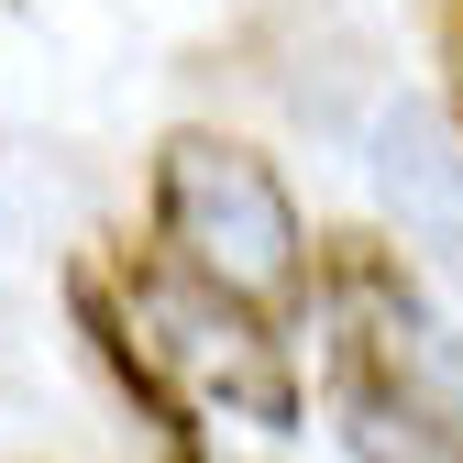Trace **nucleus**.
<instances>
[{"mask_svg": "<svg viewBox=\"0 0 463 463\" xmlns=\"http://www.w3.org/2000/svg\"><path fill=\"white\" fill-rule=\"evenodd\" d=\"M144 232L165 265L210 276L221 298H243L265 320H298L320 298V243L287 177L243 144V133H210V122H177L155 144V177H144Z\"/></svg>", "mask_w": 463, "mask_h": 463, "instance_id": "obj_1", "label": "nucleus"}, {"mask_svg": "<svg viewBox=\"0 0 463 463\" xmlns=\"http://www.w3.org/2000/svg\"><path fill=\"white\" fill-rule=\"evenodd\" d=\"M110 287L133 298L144 342L165 354V375H177L199 409L254 420V430H298L309 420V375H298V354H287V320L221 298L210 276L165 265L155 243H122V254H110Z\"/></svg>", "mask_w": 463, "mask_h": 463, "instance_id": "obj_2", "label": "nucleus"}, {"mask_svg": "<svg viewBox=\"0 0 463 463\" xmlns=\"http://www.w3.org/2000/svg\"><path fill=\"white\" fill-rule=\"evenodd\" d=\"M67 309H78V342L99 354V375L133 397V420L155 430V452L165 463H199V397L165 375V354L144 342V320H133V298L110 287V265H67Z\"/></svg>", "mask_w": 463, "mask_h": 463, "instance_id": "obj_3", "label": "nucleus"}, {"mask_svg": "<svg viewBox=\"0 0 463 463\" xmlns=\"http://www.w3.org/2000/svg\"><path fill=\"white\" fill-rule=\"evenodd\" d=\"M354 463H463V409H397V397H331Z\"/></svg>", "mask_w": 463, "mask_h": 463, "instance_id": "obj_4", "label": "nucleus"}, {"mask_svg": "<svg viewBox=\"0 0 463 463\" xmlns=\"http://www.w3.org/2000/svg\"><path fill=\"white\" fill-rule=\"evenodd\" d=\"M430 55H441V99H452V133H463V0H430Z\"/></svg>", "mask_w": 463, "mask_h": 463, "instance_id": "obj_5", "label": "nucleus"}]
</instances>
